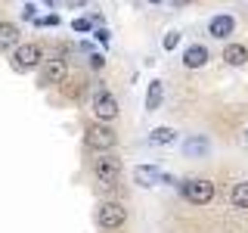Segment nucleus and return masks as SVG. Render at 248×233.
I'll return each mask as SVG.
<instances>
[{"label":"nucleus","instance_id":"3","mask_svg":"<svg viewBox=\"0 0 248 233\" xmlns=\"http://www.w3.org/2000/svg\"><path fill=\"white\" fill-rule=\"evenodd\" d=\"M99 227L106 230H118L124 221H127V208L121 205V202H106V205H99Z\"/></svg>","mask_w":248,"mask_h":233},{"label":"nucleus","instance_id":"19","mask_svg":"<svg viewBox=\"0 0 248 233\" xmlns=\"http://www.w3.org/2000/svg\"><path fill=\"white\" fill-rule=\"evenodd\" d=\"M72 28H75V31H90V22H87V19H75Z\"/></svg>","mask_w":248,"mask_h":233},{"label":"nucleus","instance_id":"10","mask_svg":"<svg viewBox=\"0 0 248 233\" xmlns=\"http://www.w3.org/2000/svg\"><path fill=\"white\" fill-rule=\"evenodd\" d=\"M65 78V62L62 59H50L44 68V84H59Z\"/></svg>","mask_w":248,"mask_h":233},{"label":"nucleus","instance_id":"20","mask_svg":"<svg viewBox=\"0 0 248 233\" xmlns=\"http://www.w3.org/2000/svg\"><path fill=\"white\" fill-rule=\"evenodd\" d=\"M90 66H93V68H103V66H106V59L96 53V56H90Z\"/></svg>","mask_w":248,"mask_h":233},{"label":"nucleus","instance_id":"14","mask_svg":"<svg viewBox=\"0 0 248 233\" xmlns=\"http://www.w3.org/2000/svg\"><path fill=\"white\" fill-rule=\"evenodd\" d=\"M161 97H165L161 81H152V84H149V93H146V109H149V112H155V109L161 106Z\"/></svg>","mask_w":248,"mask_h":233},{"label":"nucleus","instance_id":"1","mask_svg":"<svg viewBox=\"0 0 248 233\" xmlns=\"http://www.w3.org/2000/svg\"><path fill=\"white\" fill-rule=\"evenodd\" d=\"M183 199L192 202V205H208L214 199V183L208 177H189L183 183Z\"/></svg>","mask_w":248,"mask_h":233},{"label":"nucleus","instance_id":"5","mask_svg":"<svg viewBox=\"0 0 248 233\" xmlns=\"http://www.w3.org/2000/svg\"><path fill=\"white\" fill-rule=\"evenodd\" d=\"M41 47L37 44H25V47H19V50L13 53V68L16 72H28V68H34L37 62H41Z\"/></svg>","mask_w":248,"mask_h":233},{"label":"nucleus","instance_id":"4","mask_svg":"<svg viewBox=\"0 0 248 233\" xmlns=\"http://www.w3.org/2000/svg\"><path fill=\"white\" fill-rule=\"evenodd\" d=\"M96 181L103 186H115V181L121 177V162L112 159V155H103V159H96Z\"/></svg>","mask_w":248,"mask_h":233},{"label":"nucleus","instance_id":"9","mask_svg":"<svg viewBox=\"0 0 248 233\" xmlns=\"http://www.w3.org/2000/svg\"><path fill=\"white\" fill-rule=\"evenodd\" d=\"M208 62V47H202V44H192L189 50L183 53V66L186 68H202Z\"/></svg>","mask_w":248,"mask_h":233},{"label":"nucleus","instance_id":"15","mask_svg":"<svg viewBox=\"0 0 248 233\" xmlns=\"http://www.w3.org/2000/svg\"><path fill=\"white\" fill-rule=\"evenodd\" d=\"M230 202H232V208H248V181H242V183L232 186Z\"/></svg>","mask_w":248,"mask_h":233},{"label":"nucleus","instance_id":"11","mask_svg":"<svg viewBox=\"0 0 248 233\" xmlns=\"http://www.w3.org/2000/svg\"><path fill=\"white\" fill-rule=\"evenodd\" d=\"M223 59H227L230 66H245V62H248V47H242V44H227Z\"/></svg>","mask_w":248,"mask_h":233},{"label":"nucleus","instance_id":"18","mask_svg":"<svg viewBox=\"0 0 248 233\" xmlns=\"http://www.w3.org/2000/svg\"><path fill=\"white\" fill-rule=\"evenodd\" d=\"M56 22H59V16H41V19H37V25L46 28V25H56Z\"/></svg>","mask_w":248,"mask_h":233},{"label":"nucleus","instance_id":"8","mask_svg":"<svg viewBox=\"0 0 248 233\" xmlns=\"http://www.w3.org/2000/svg\"><path fill=\"white\" fill-rule=\"evenodd\" d=\"M168 174H161L155 165H137L134 168V181L140 183V186H155L158 181H165Z\"/></svg>","mask_w":248,"mask_h":233},{"label":"nucleus","instance_id":"16","mask_svg":"<svg viewBox=\"0 0 248 233\" xmlns=\"http://www.w3.org/2000/svg\"><path fill=\"white\" fill-rule=\"evenodd\" d=\"M205 150H208L205 140H189V143H186V152H205Z\"/></svg>","mask_w":248,"mask_h":233},{"label":"nucleus","instance_id":"17","mask_svg":"<svg viewBox=\"0 0 248 233\" xmlns=\"http://www.w3.org/2000/svg\"><path fill=\"white\" fill-rule=\"evenodd\" d=\"M177 44H180V31H168V37H165V50H174Z\"/></svg>","mask_w":248,"mask_h":233},{"label":"nucleus","instance_id":"6","mask_svg":"<svg viewBox=\"0 0 248 233\" xmlns=\"http://www.w3.org/2000/svg\"><path fill=\"white\" fill-rule=\"evenodd\" d=\"M93 112H96L99 121H112L118 115V103H115V97L108 90H99L96 100H93Z\"/></svg>","mask_w":248,"mask_h":233},{"label":"nucleus","instance_id":"13","mask_svg":"<svg viewBox=\"0 0 248 233\" xmlns=\"http://www.w3.org/2000/svg\"><path fill=\"white\" fill-rule=\"evenodd\" d=\"M177 140V131L174 128H155L152 134H149V143L152 146H168V143H174Z\"/></svg>","mask_w":248,"mask_h":233},{"label":"nucleus","instance_id":"21","mask_svg":"<svg viewBox=\"0 0 248 233\" xmlns=\"http://www.w3.org/2000/svg\"><path fill=\"white\" fill-rule=\"evenodd\" d=\"M170 3H174V6H180V3H189V0H170Z\"/></svg>","mask_w":248,"mask_h":233},{"label":"nucleus","instance_id":"23","mask_svg":"<svg viewBox=\"0 0 248 233\" xmlns=\"http://www.w3.org/2000/svg\"><path fill=\"white\" fill-rule=\"evenodd\" d=\"M245 143H248V131H245Z\"/></svg>","mask_w":248,"mask_h":233},{"label":"nucleus","instance_id":"2","mask_svg":"<svg viewBox=\"0 0 248 233\" xmlns=\"http://www.w3.org/2000/svg\"><path fill=\"white\" fill-rule=\"evenodd\" d=\"M115 131H108V128H103V124H93V128H87V134H84V143L90 146L93 152H108L115 146Z\"/></svg>","mask_w":248,"mask_h":233},{"label":"nucleus","instance_id":"12","mask_svg":"<svg viewBox=\"0 0 248 233\" xmlns=\"http://www.w3.org/2000/svg\"><path fill=\"white\" fill-rule=\"evenodd\" d=\"M16 41H19V28H16L13 22H0V50L13 47Z\"/></svg>","mask_w":248,"mask_h":233},{"label":"nucleus","instance_id":"22","mask_svg":"<svg viewBox=\"0 0 248 233\" xmlns=\"http://www.w3.org/2000/svg\"><path fill=\"white\" fill-rule=\"evenodd\" d=\"M44 3H46V6H53V3H56V0H44Z\"/></svg>","mask_w":248,"mask_h":233},{"label":"nucleus","instance_id":"7","mask_svg":"<svg viewBox=\"0 0 248 233\" xmlns=\"http://www.w3.org/2000/svg\"><path fill=\"white\" fill-rule=\"evenodd\" d=\"M232 31H236V19H232L230 13H220V16H214V19L208 22V34L217 37V41H227Z\"/></svg>","mask_w":248,"mask_h":233}]
</instances>
